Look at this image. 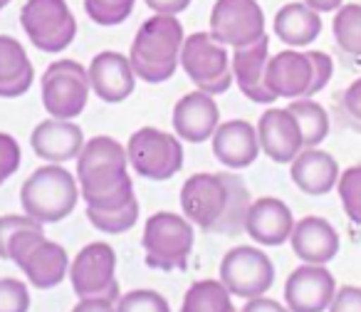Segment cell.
Wrapping results in <instances>:
<instances>
[{
  "label": "cell",
  "instance_id": "obj_1",
  "mask_svg": "<svg viewBox=\"0 0 361 312\" xmlns=\"http://www.w3.org/2000/svg\"><path fill=\"white\" fill-rule=\"evenodd\" d=\"M252 198L245 181L233 172L193 174L180 188L183 216L216 236H240L245 233V221Z\"/></svg>",
  "mask_w": 361,
  "mask_h": 312
},
{
  "label": "cell",
  "instance_id": "obj_2",
  "mask_svg": "<svg viewBox=\"0 0 361 312\" xmlns=\"http://www.w3.org/2000/svg\"><path fill=\"white\" fill-rule=\"evenodd\" d=\"M77 181L87 206L99 211H114L136 198L129 176V156L111 136L85 141V149L77 156Z\"/></svg>",
  "mask_w": 361,
  "mask_h": 312
},
{
  "label": "cell",
  "instance_id": "obj_3",
  "mask_svg": "<svg viewBox=\"0 0 361 312\" xmlns=\"http://www.w3.org/2000/svg\"><path fill=\"white\" fill-rule=\"evenodd\" d=\"M186 42L178 16H154L141 23L131 42L129 62L139 80L149 85L169 82L180 67V47Z\"/></svg>",
  "mask_w": 361,
  "mask_h": 312
},
{
  "label": "cell",
  "instance_id": "obj_4",
  "mask_svg": "<svg viewBox=\"0 0 361 312\" xmlns=\"http://www.w3.org/2000/svg\"><path fill=\"white\" fill-rule=\"evenodd\" d=\"M80 181L62 164H47L30 174L20 188V206L37 223H60L80 201Z\"/></svg>",
  "mask_w": 361,
  "mask_h": 312
},
{
  "label": "cell",
  "instance_id": "obj_5",
  "mask_svg": "<svg viewBox=\"0 0 361 312\" xmlns=\"http://www.w3.org/2000/svg\"><path fill=\"white\" fill-rule=\"evenodd\" d=\"M141 246L146 265L154 270H186L193 251V223L169 211L154 213L144 226Z\"/></svg>",
  "mask_w": 361,
  "mask_h": 312
},
{
  "label": "cell",
  "instance_id": "obj_6",
  "mask_svg": "<svg viewBox=\"0 0 361 312\" xmlns=\"http://www.w3.org/2000/svg\"><path fill=\"white\" fill-rule=\"evenodd\" d=\"M11 260L25 272L27 282L37 290L57 287L70 270L67 251L60 243L47 241L42 228H27L13 238Z\"/></svg>",
  "mask_w": 361,
  "mask_h": 312
},
{
  "label": "cell",
  "instance_id": "obj_7",
  "mask_svg": "<svg viewBox=\"0 0 361 312\" xmlns=\"http://www.w3.org/2000/svg\"><path fill=\"white\" fill-rule=\"evenodd\" d=\"M180 70L196 90L208 95H223L233 87V65L228 47L218 42L211 32H193L180 47Z\"/></svg>",
  "mask_w": 361,
  "mask_h": 312
},
{
  "label": "cell",
  "instance_id": "obj_8",
  "mask_svg": "<svg viewBox=\"0 0 361 312\" xmlns=\"http://www.w3.org/2000/svg\"><path fill=\"white\" fill-rule=\"evenodd\" d=\"M129 167L149 181H169L183 169V146L176 134L156 126H141L126 144Z\"/></svg>",
  "mask_w": 361,
  "mask_h": 312
},
{
  "label": "cell",
  "instance_id": "obj_9",
  "mask_svg": "<svg viewBox=\"0 0 361 312\" xmlns=\"http://www.w3.org/2000/svg\"><path fill=\"white\" fill-rule=\"evenodd\" d=\"M42 107L55 119H77L90 100V72L77 60H57L47 65L40 80Z\"/></svg>",
  "mask_w": 361,
  "mask_h": 312
},
{
  "label": "cell",
  "instance_id": "obj_10",
  "mask_svg": "<svg viewBox=\"0 0 361 312\" xmlns=\"http://www.w3.org/2000/svg\"><path fill=\"white\" fill-rule=\"evenodd\" d=\"M20 25L42 52H62L77 37V20L67 0H27L20 11Z\"/></svg>",
  "mask_w": 361,
  "mask_h": 312
},
{
  "label": "cell",
  "instance_id": "obj_11",
  "mask_svg": "<svg viewBox=\"0 0 361 312\" xmlns=\"http://www.w3.org/2000/svg\"><path fill=\"white\" fill-rule=\"evenodd\" d=\"M72 290L80 300L104 297L119 302V280H116V253L109 243H90L77 253L70 265Z\"/></svg>",
  "mask_w": 361,
  "mask_h": 312
},
{
  "label": "cell",
  "instance_id": "obj_12",
  "mask_svg": "<svg viewBox=\"0 0 361 312\" xmlns=\"http://www.w3.org/2000/svg\"><path fill=\"white\" fill-rule=\"evenodd\" d=\"M221 282L233 297L252 300L275 285V265L260 248L235 246L221 260Z\"/></svg>",
  "mask_w": 361,
  "mask_h": 312
},
{
  "label": "cell",
  "instance_id": "obj_13",
  "mask_svg": "<svg viewBox=\"0 0 361 312\" xmlns=\"http://www.w3.org/2000/svg\"><path fill=\"white\" fill-rule=\"evenodd\" d=\"M211 35L226 47H247L265 37V13L257 0H216L211 11Z\"/></svg>",
  "mask_w": 361,
  "mask_h": 312
},
{
  "label": "cell",
  "instance_id": "obj_14",
  "mask_svg": "<svg viewBox=\"0 0 361 312\" xmlns=\"http://www.w3.org/2000/svg\"><path fill=\"white\" fill-rule=\"evenodd\" d=\"M336 282L326 265H300L285 282V305L290 312H324L334 300Z\"/></svg>",
  "mask_w": 361,
  "mask_h": 312
},
{
  "label": "cell",
  "instance_id": "obj_15",
  "mask_svg": "<svg viewBox=\"0 0 361 312\" xmlns=\"http://www.w3.org/2000/svg\"><path fill=\"white\" fill-rule=\"evenodd\" d=\"M171 121H173V131L180 141L203 144L216 134L218 124H221V109H218L213 95L196 90L176 102Z\"/></svg>",
  "mask_w": 361,
  "mask_h": 312
},
{
  "label": "cell",
  "instance_id": "obj_16",
  "mask_svg": "<svg viewBox=\"0 0 361 312\" xmlns=\"http://www.w3.org/2000/svg\"><path fill=\"white\" fill-rule=\"evenodd\" d=\"M257 136H260V149L275 164H292L295 156L305 149L302 129L287 107L285 109L270 107L262 112L260 121H257Z\"/></svg>",
  "mask_w": 361,
  "mask_h": 312
},
{
  "label": "cell",
  "instance_id": "obj_17",
  "mask_svg": "<svg viewBox=\"0 0 361 312\" xmlns=\"http://www.w3.org/2000/svg\"><path fill=\"white\" fill-rule=\"evenodd\" d=\"M87 72H90L92 92L106 104H119V102L129 100L136 87V75L131 70V62L121 52H99V55L92 57Z\"/></svg>",
  "mask_w": 361,
  "mask_h": 312
},
{
  "label": "cell",
  "instance_id": "obj_18",
  "mask_svg": "<svg viewBox=\"0 0 361 312\" xmlns=\"http://www.w3.org/2000/svg\"><path fill=\"white\" fill-rule=\"evenodd\" d=\"M30 146L37 159L47 164H67L82 154L85 134L72 119H50L40 121L30 134Z\"/></svg>",
  "mask_w": 361,
  "mask_h": 312
},
{
  "label": "cell",
  "instance_id": "obj_19",
  "mask_svg": "<svg viewBox=\"0 0 361 312\" xmlns=\"http://www.w3.org/2000/svg\"><path fill=\"white\" fill-rule=\"evenodd\" d=\"M267 60H270V37L267 35L247 47H238L231 60L238 90L255 104H272L277 100L265 82Z\"/></svg>",
  "mask_w": 361,
  "mask_h": 312
},
{
  "label": "cell",
  "instance_id": "obj_20",
  "mask_svg": "<svg viewBox=\"0 0 361 312\" xmlns=\"http://www.w3.org/2000/svg\"><path fill=\"white\" fill-rule=\"evenodd\" d=\"M213 156L223 167L233 169H247L255 164L260 156V136H257V126H252L245 119H231L226 124H218L216 134L211 139Z\"/></svg>",
  "mask_w": 361,
  "mask_h": 312
},
{
  "label": "cell",
  "instance_id": "obj_21",
  "mask_svg": "<svg viewBox=\"0 0 361 312\" xmlns=\"http://www.w3.org/2000/svg\"><path fill=\"white\" fill-rule=\"evenodd\" d=\"M265 82L277 100L280 97H285V100L310 97V87H312L310 55L295 50V47L277 52V55H270L265 70Z\"/></svg>",
  "mask_w": 361,
  "mask_h": 312
},
{
  "label": "cell",
  "instance_id": "obj_22",
  "mask_svg": "<svg viewBox=\"0 0 361 312\" xmlns=\"http://www.w3.org/2000/svg\"><path fill=\"white\" fill-rule=\"evenodd\" d=\"M292 228H295V216H292L290 206L285 201L272 196L252 201L245 221V233L257 246H282V243L290 241Z\"/></svg>",
  "mask_w": 361,
  "mask_h": 312
},
{
  "label": "cell",
  "instance_id": "obj_23",
  "mask_svg": "<svg viewBox=\"0 0 361 312\" xmlns=\"http://www.w3.org/2000/svg\"><path fill=\"white\" fill-rule=\"evenodd\" d=\"M290 246L302 263L326 265L339 253V233L326 218L307 216L295 223L290 236Z\"/></svg>",
  "mask_w": 361,
  "mask_h": 312
},
{
  "label": "cell",
  "instance_id": "obj_24",
  "mask_svg": "<svg viewBox=\"0 0 361 312\" xmlns=\"http://www.w3.org/2000/svg\"><path fill=\"white\" fill-rule=\"evenodd\" d=\"M290 176L300 191L310 193V196H324L331 188H336L341 172L329 151L312 146V149H302L295 156V162L290 167Z\"/></svg>",
  "mask_w": 361,
  "mask_h": 312
},
{
  "label": "cell",
  "instance_id": "obj_25",
  "mask_svg": "<svg viewBox=\"0 0 361 312\" xmlns=\"http://www.w3.org/2000/svg\"><path fill=\"white\" fill-rule=\"evenodd\" d=\"M35 82V70L25 47L11 35H0V97H23Z\"/></svg>",
  "mask_w": 361,
  "mask_h": 312
},
{
  "label": "cell",
  "instance_id": "obj_26",
  "mask_svg": "<svg viewBox=\"0 0 361 312\" xmlns=\"http://www.w3.org/2000/svg\"><path fill=\"white\" fill-rule=\"evenodd\" d=\"M322 13L312 11L307 3H287L275 16V35L287 47H310L322 32Z\"/></svg>",
  "mask_w": 361,
  "mask_h": 312
},
{
  "label": "cell",
  "instance_id": "obj_27",
  "mask_svg": "<svg viewBox=\"0 0 361 312\" xmlns=\"http://www.w3.org/2000/svg\"><path fill=\"white\" fill-rule=\"evenodd\" d=\"M180 312H238L233 295L221 280H198L188 287Z\"/></svg>",
  "mask_w": 361,
  "mask_h": 312
},
{
  "label": "cell",
  "instance_id": "obj_28",
  "mask_svg": "<svg viewBox=\"0 0 361 312\" xmlns=\"http://www.w3.org/2000/svg\"><path fill=\"white\" fill-rule=\"evenodd\" d=\"M287 109L295 114L297 124L302 129V139H305V149L312 146H319L322 141L329 136V114L326 109L314 102L312 97H300V100H292V104Z\"/></svg>",
  "mask_w": 361,
  "mask_h": 312
},
{
  "label": "cell",
  "instance_id": "obj_29",
  "mask_svg": "<svg viewBox=\"0 0 361 312\" xmlns=\"http://www.w3.org/2000/svg\"><path fill=\"white\" fill-rule=\"evenodd\" d=\"M331 32L341 55L361 60V3H346L336 11Z\"/></svg>",
  "mask_w": 361,
  "mask_h": 312
},
{
  "label": "cell",
  "instance_id": "obj_30",
  "mask_svg": "<svg viewBox=\"0 0 361 312\" xmlns=\"http://www.w3.org/2000/svg\"><path fill=\"white\" fill-rule=\"evenodd\" d=\"M87 218L90 223L102 233H109V236H116V233H126L136 226V218H139V201H129L126 206L114 208V211H99V208L87 206Z\"/></svg>",
  "mask_w": 361,
  "mask_h": 312
},
{
  "label": "cell",
  "instance_id": "obj_31",
  "mask_svg": "<svg viewBox=\"0 0 361 312\" xmlns=\"http://www.w3.org/2000/svg\"><path fill=\"white\" fill-rule=\"evenodd\" d=\"M136 0H85V11L92 23L102 28L121 25L134 11Z\"/></svg>",
  "mask_w": 361,
  "mask_h": 312
},
{
  "label": "cell",
  "instance_id": "obj_32",
  "mask_svg": "<svg viewBox=\"0 0 361 312\" xmlns=\"http://www.w3.org/2000/svg\"><path fill=\"white\" fill-rule=\"evenodd\" d=\"M336 191H339V201L349 221L361 226V164L341 172L339 181H336Z\"/></svg>",
  "mask_w": 361,
  "mask_h": 312
},
{
  "label": "cell",
  "instance_id": "obj_33",
  "mask_svg": "<svg viewBox=\"0 0 361 312\" xmlns=\"http://www.w3.org/2000/svg\"><path fill=\"white\" fill-rule=\"evenodd\" d=\"M116 312H171L169 302L156 290H131L119 297Z\"/></svg>",
  "mask_w": 361,
  "mask_h": 312
},
{
  "label": "cell",
  "instance_id": "obj_34",
  "mask_svg": "<svg viewBox=\"0 0 361 312\" xmlns=\"http://www.w3.org/2000/svg\"><path fill=\"white\" fill-rule=\"evenodd\" d=\"M30 290L16 277H0V312H27Z\"/></svg>",
  "mask_w": 361,
  "mask_h": 312
},
{
  "label": "cell",
  "instance_id": "obj_35",
  "mask_svg": "<svg viewBox=\"0 0 361 312\" xmlns=\"http://www.w3.org/2000/svg\"><path fill=\"white\" fill-rule=\"evenodd\" d=\"M336 112H339V119L344 121L349 129H354L361 134V77L354 80L344 90Z\"/></svg>",
  "mask_w": 361,
  "mask_h": 312
},
{
  "label": "cell",
  "instance_id": "obj_36",
  "mask_svg": "<svg viewBox=\"0 0 361 312\" xmlns=\"http://www.w3.org/2000/svg\"><path fill=\"white\" fill-rule=\"evenodd\" d=\"M27 228H42V223L30 216H0V260H11V241Z\"/></svg>",
  "mask_w": 361,
  "mask_h": 312
},
{
  "label": "cell",
  "instance_id": "obj_37",
  "mask_svg": "<svg viewBox=\"0 0 361 312\" xmlns=\"http://www.w3.org/2000/svg\"><path fill=\"white\" fill-rule=\"evenodd\" d=\"M20 162H23V151L18 139L6 134V131H0V186L20 169Z\"/></svg>",
  "mask_w": 361,
  "mask_h": 312
},
{
  "label": "cell",
  "instance_id": "obj_38",
  "mask_svg": "<svg viewBox=\"0 0 361 312\" xmlns=\"http://www.w3.org/2000/svg\"><path fill=\"white\" fill-rule=\"evenodd\" d=\"M312 60V87H310V97H314L317 92H322L329 85L331 75H334V60H331L326 52L319 50H307Z\"/></svg>",
  "mask_w": 361,
  "mask_h": 312
},
{
  "label": "cell",
  "instance_id": "obj_39",
  "mask_svg": "<svg viewBox=\"0 0 361 312\" xmlns=\"http://www.w3.org/2000/svg\"><path fill=\"white\" fill-rule=\"evenodd\" d=\"M329 312H361V287L344 285L334 292Z\"/></svg>",
  "mask_w": 361,
  "mask_h": 312
},
{
  "label": "cell",
  "instance_id": "obj_40",
  "mask_svg": "<svg viewBox=\"0 0 361 312\" xmlns=\"http://www.w3.org/2000/svg\"><path fill=\"white\" fill-rule=\"evenodd\" d=\"M144 3L159 16H178L191 6V0H144Z\"/></svg>",
  "mask_w": 361,
  "mask_h": 312
},
{
  "label": "cell",
  "instance_id": "obj_41",
  "mask_svg": "<svg viewBox=\"0 0 361 312\" xmlns=\"http://www.w3.org/2000/svg\"><path fill=\"white\" fill-rule=\"evenodd\" d=\"M72 312H116V302L104 297H85L72 307Z\"/></svg>",
  "mask_w": 361,
  "mask_h": 312
},
{
  "label": "cell",
  "instance_id": "obj_42",
  "mask_svg": "<svg viewBox=\"0 0 361 312\" xmlns=\"http://www.w3.org/2000/svg\"><path fill=\"white\" fill-rule=\"evenodd\" d=\"M240 312H290V307L280 305L277 300H270V297H265V295H260V297L247 300V305L243 307Z\"/></svg>",
  "mask_w": 361,
  "mask_h": 312
},
{
  "label": "cell",
  "instance_id": "obj_43",
  "mask_svg": "<svg viewBox=\"0 0 361 312\" xmlns=\"http://www.w3.org/2000/svg\"><path fill=\"white\" fill-rule=\"evenodd\" d=\"M302 3H307L317 13H336L344 6V0H302Z\"/></svg>",
  "mask_w": 361,
  "mask_h": 312
},
{
  "label": "cell",
  "instance_id": "obj_44",
  "mask_svg": "<svg viewBox=\"0 0 361 312\" xmlns=\"http://www.w3.org/2000/svg\"><path fill=\"white\" fill-rule=\"evenodd\" d=\"M8 3H11V0H0V11H3V8H6Z\"/></svg>",
  "mask_w": 361,
  "mask_h": 312
}]
</instances>
